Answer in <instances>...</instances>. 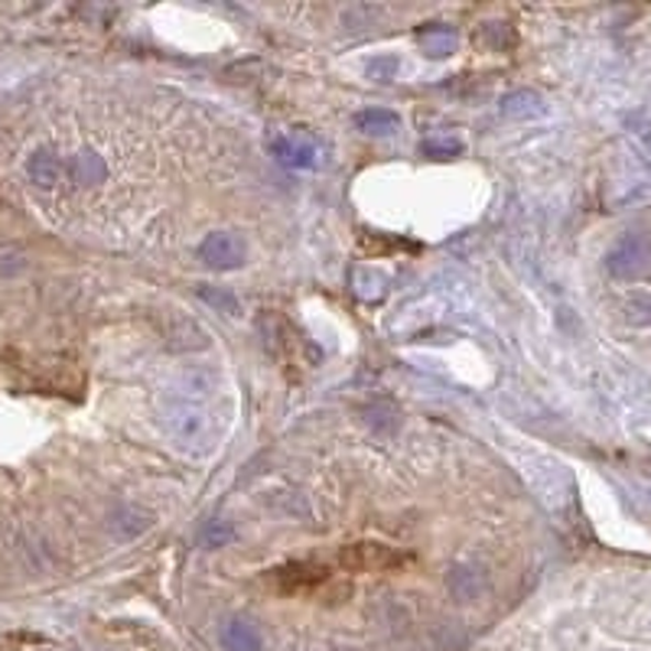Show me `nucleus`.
<instances>
[{
    "label": "nucleus",
    "instance_id": "1",
    "mask_svg": "<svg viewBox=\"0 0 651 651\" xmlns=\"http://www.w3.org/2000/svg\"><path fill=\"white\" fill-rule=\"evenodd\" d=\"M216 388V375L186 371L163 398V427L189 453H209L218 443L221 431L213 411Z\"/></svg>",
    "mask_w": 651,
    "mask_h": 651
},
{
    "label": "nucleus",
    "instance_id": "2",
    "mask_svg": "<svg viewBox=\"0 0 651 651\" xmlns=\"http://www.w3.org/2000/svg\"><path fill=\"white\" fill-rule=\"evenodd\" d=\"M651 268V238L645 231H626L606 254V271L616 281H636Z\"/></svg>",
    "mask_w": 651,
    "mask_h": 651
},
{
    "label": "nucleus",
    "instance_id": "3",
    "mask_svg": "<svg viewBox=\"0 0 651 651\" xmlns=\"http://www.w3.org/2000/svg\"><path fill=\"white\" fill-rule=\"evenodd\" d=\"M524 469V479L531 482V489L547 502V506H564L567 502V476H564V469L557 466V463H551V459H541V456H528L524 463H521Z\"/></svg>",
    "mask_w": 651,
    "mask_h": 651
},
{
    "label": "nucleus",
    "instance_id": "4",
    "mask_svg": "<svg viewBox=\"0 0 651 651\" xmlns=\"http://www.w3.org/2000/svg\"><path fill=\"white\" fill-rule=\"evenodd\" d=\"M26 180L40 189V193H56L63 183H69V163L50 150V147H40L26 156Z\"/></svg>",
    "mask_w": 651,
    "mask_h": 651
},
{
    "label": "nucleus",
    "instance_id": "5",
    "mask_svg": "<svg viewBox=\"0 0 651 651\" xmlns=\"http://www.w3.org/2000/svg\"><path fill=\"white\" fill-rule=\"evenodd\" d=\"M245 254H248V248H245V241L235 231H213L199 245V258L209 268H216V271H235V268H241L245 264Z\"/></svg>",
    "mask_w": 651,
    "mask_h": 651
},
{
    "label": "nucleus",
    "instance_id": "6",
    "mask_svg": "<svg viewBox=\"0 0 651 651\" xmlns=\"http://www.w3.org/2000/svg\"><path fill=\"white\" fill-rule=\"evenodd\" d=\"M271 150H274V156H278L281 163L296 166V170H313V166L319 163V156H323L319 144H316L310 134H303V131H293V134L278 138V141L271 144Z\"/></svg>",
    "mask_w": 651,
    "mask_h": 651
},
{
    "label": "nucleus",
    "instance_id": "7",
    "mask_svg": "<svg viewBox=\"0 0 651 651\" xmlns=\"http://www.w3.org/2000/svg\"><path fill=\"white\" fill-rule=\"evenodd\" d=\"M547 108H544V98L531 88H518V91H508L502 98V115L511 118V121H534L541 118Z\"/></svg>",
    "mask_w": 651,
    "mask_h": 651
},
{
    "label": "nucleus",
    "instance_id": "8",
    "mask_svg": "<svg viewBox=\"0 0 651 651\" xmlns=\"http://www.w3.org/2000/svg\"><path fill=\"white\" fill-rule=\"evenodd\" d=\"M108 176V163L105 156H98L95 150H82L69 160V183L78 186H98Z\"/></svg>",
    "mask_w": 651,
    "mask_h": 651
},
{
    "label": "nucleus",
    "instance_id": "9",
    "mask_svg": "<svg viewBox=\"0 0 651 651\" xmlns=\"http://www.w3.org/2000/svg\"><path fill=\"white\" fill-rule=\"evenodd\" d=\"M221 645L225 651H261V632L245 619H231L221 629Z\"/></svg>",
    "mask_w": 651,
    "mask_h": 651
},
{
    "label": "nucleus",
    "instance_id": "10",
    "mask_svg": "<svg viewBox=\"0 0 651 651\" xmlns=\"http://www.w3.org/2000/svg\"><path fill=\"white\" fill-rule=\"evenodd\" d=\"M356 124H359V131L375 134V138H388V134L401 131V118L391 108H365L356 115Z\"/></svg>",
    "mask_w": 651,
    "mask_h": 651
},
{
    "label": "nucleus",
    "instance_id": "11",
    "mask_svg": "<svg viewBox=\"0 0 651 651\" xmlns=\"http://www.w3.org/2000/svg\"><path fill=\"white\" fill-rule=\"evenodd\" d=\"M459 46V36L446 26H431L421 33V50L431 56V59H443V56H453Z\"/></svg>",
    "mask_w": 651,
    "mask_h": 651
},
{
    "label": "nucleus",
    "instance_id": "12",
    "mask_svg": "<svg viewBox=\"0 0 651 651\" xmlns=\"http://www.w3.org/2000/svg\"><path fill=\"white\" fill-rule=\"evenodd\" d=\"M352 290L365 303H378L388 293V281H384V274H378L371 268H356L352 271Z\"/></svg>",
    "mask_w": 651,
    "mask_h": 651
},
{
    "label": "nucleus",
    "instance_id": "13",
    "mask_svg": "<svg viewBox=\"0 0 651 651\" xmlns=\"http://www.w3.org/2000/svg\"><path fill=\"white\" fill-rule=\"evenodd\" d=\"M626 313H629L632 323H651V293H636L626 303Z\"/></svg>",
    "mask_w": 651,
    "mask_h": 651
},
{
    "label": "nucleus",
    "instance_id": "14",
    "mask_svg": "<svg viewBox=\"0 0 651 651\" xmlns=\"http://www.w3.org/2000/svg\"><path fill=\"white\" fill-rule=\"evenodd\" d=\"M401 69V63H398V56H378V59H371V66H368V75L371 78H378V82H388V78H394Z\"/></svg>",
    "mask_w": 651,
    "mask_h": 651
},
{
    "label": "nucleus",
    "instance_id": "15",
    "mask_svg": "<svg viewBox=\"0 0 651 651\" xmlns=\"http://www.w3.org/2000/svg\"><path fill=\"white\" fill-rule=\"evenodd\" d=\"M421 150H424L427 156H440V160H446V156L459 153L463 144H459V141H449V138H434V141H424Z\"/></svg>",
    "mask_w": 651,
    "mask_h": 651
},
{
    "label": "nucleus",
    "instance_id": "16",
    "mask_svg": "<svg viewBox=\"0 0 651 651\" xmlns=\"http://www.w3.org/2000/svg\"><path fill=\"white\" fill-rule=\"evenodd\" d=\"M203 300L206 303H213V306H218V310H225L228 316H238V300L231 296V293H221V290H203Z\"/></svg>",
    "mask_w": 651,
    "mask_h": 651
}]
</instances>
